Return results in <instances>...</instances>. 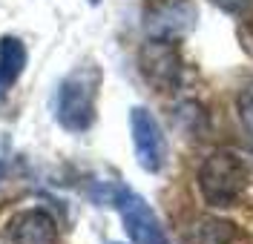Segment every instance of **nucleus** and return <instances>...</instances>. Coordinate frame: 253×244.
Returning a JSON list of instances; mask_svg holds the SVG:
<instances>
[{"label":"nucleus","mask_w":253,"mask_h":244,"mask_svg":"<svg viewBox=\"0 0 253 244\" xmlns=\"http://www.w3.org/2000/svg\"><path fill=\"white\" fill-rule=\"evenodd\" d=\"M248 190V164L233 149L210 152L199 167V193L216 210L236 207Z\"/></svg>","instance_id":"1"},{"label":"nucleus","mask_w":253,"mask_h":244,"mask_svg":"<svg viewBox=\"0 0 253 244\" xmlns=\"http://www.w3.org/2000/svg\"><path fill=\"white\" fill-rule=\"evenodd\" d=\"M98 86H101V69L95 64H84L63 78L55 101V115L63 130L86 132L95 124Z\"/></svg>","instance_id":"2"},{"label":"nucleus","mask_w":253,"mask_h":244,"mask_svg":"<svg viewBox=\"0 0 253 244\" xmlns=\"http://www.w3.org/2000/svg\"><path fill=\"white\" fill-rule=\"evenodd\" d=\"M138 72L144 81L158 92H173L181 86L184 78V61L181 52L175 46V40H161V37H150L141 49H138Z\"/></svg>","instance_id":"3"},{"label":"nucleus","mask_w":253,"mask_h":244,"mask_svg":"<svg viewBox=\"0 0 253 244\" xmlns=\"http://www.w3.org/2000/svg\"><path fill=\"white\" fill-rule=\"evenodd\" d=\"M199 9L193 0H150L144 6V29L150 37L181 40L196 29Z\"/></svg>","instance_id":"4"},{"label":"nucleus","mask_w":253,"mask_h":244,"mask_svg":"<svg viewBox=\"0 0 253 244\" xmlns=\"http://www.w3.org/2000/svg\"><path fill=\"white\" fill-rule=\"evenodd\" d=\"M129 132H132L138 167L147 173H161L167 164V138H164V130L156 121V115L147 106H132L129 109Z\"/></svg>","instance_id":"5"},{"label":"nucleus","mask_w":253,"mask_h":244,"mask_svg":"<svg viewBox=\"0 0 253 244\" xmlns=\"http://www.w3.org/2000/svg\"><path fill=\"white\" fill-rule=\"evenodd\" d=\"M115 207L121 212V221H124L132 244H170L167 233H164L161 221H158V215L138 193L121 187L115 193Z\"/></svg>","instance_id":"6"},{"label":"nucleus","mask_w":253,"mask_h":244,"mask_svg":"<svg viewBox=\"0 0 253 244\" xmlns=\"http://www.w3.org/2000/svg\"><path fill=\"white\" fill-rule=\"evenodd\" d=\"M9 244H58V221L46 210H23L9 221Z\"/></svg>","instance_id":"7"},{"label":"nucleus","mask_w":253,"mask_h":244,"mask_svg":"<svg viewBox=\"0 0 253 244\" xmlns=\"http://www.w3.org/2000/svg\"><path fill=\"white\" fill-rule=\"evenodd\" d=\"M233 236H236V227L230 221L216 218V215H196L184 227L181 242L184 244H230Z\"/></svg>","instance_id":"8"},{"label":"nucleus","mask_w":253,"mask_h":244,"mask_svg":"<svg viewBox=\"0 0 253 244\" xmlns=\"http://www.w3.org/2000/svg\"><path fill=\"white\" fill-rule=\"evenodd\" d=\"M23 66H26V46L20 37H0V98L6 95L15 81L23 75Z\"/></svg>","instance_id":"9"},{"label":"nucleus","mask_w":253,"mask_h":244,"mask_svg":"<svg viewBox=\"0 0 253 244\" xmlns=\"http://www.w3.org/2000/svg\"><path fill=\"white\" fill-rule=\"evenodd\" d=\"M239 121H242V127L253 135V83H248L242 92H239Z\"/></svg>","instance_id":"10"},{"label":"nucleus","mask_w":253,"mask_h":244,"mask_svg":"<svg viewBox=\"0 0 253 244\" xmlns=\"http://www.w3.org/2000/svg\"><path fill=\"white\" fill-rule=\"evenodd\" d=\"M89 3H92V6H98V3H101V0H89Z\"/></svg>","instance_id":"11"}]
</instances>
